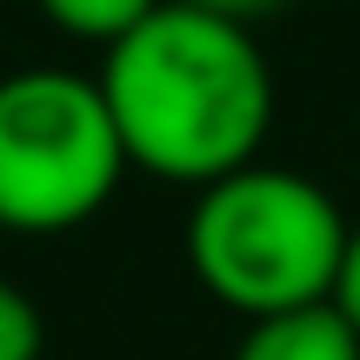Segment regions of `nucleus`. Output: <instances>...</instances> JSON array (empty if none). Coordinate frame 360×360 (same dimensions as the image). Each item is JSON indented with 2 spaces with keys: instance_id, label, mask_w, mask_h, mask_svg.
Returning <instances> with one entry per match:
<instances>
[{
  "instance_id": "nucleus-3",
  "label": "nucleus",
  "mask_w": 360,
  "mask_h": 360,
  "mask_svg": "<svg viewBox=\"0 0 360 360\" xmlns=\"http://www.w3.org/2000/svg\"><path fill=\"white\" fill-rule=\"evenodd\" d=\"M127 147L94 74L20 67L0 80V227L74 233L114 200Z\"/></svg>"
},
{
  "instance_id": "nucleus-2",
  "label": "nucleus",
  "mask_w": 360,
  "mask_h": 360,
  "mask_svg": "<svg viewBox=\"0 0 360 360\" xmlns=\"http://www.w3.org/2000/svg\"><path fill=\"white\" fill-rule=\"evenodd\" d=\"M347 233L354 220L340 214V200L321 180L247 160V167L193 187L187 267L207 287V300H220L240 321H260V314L334 300Z\"/></svg>"
},
{
  "instance_id": "nucleus-1",
  "label": "nucleus",
  "mask_w": 360,
  "mask_h": 360,
  "mask_svg": "<svg viewBox=\"0 0 360 360\" xmlns=\"http://www.w3.org/2000/svg\"><path fill=\"white\" fill-rule=\"evenodd\" d=\"M101 94L120 127L127 167L207 187V180L260 160L274 127V74L240 20L160 0L141 27L107 47Z\"/></svg>"
},
{
  "instance_id": "nucleus-8",
  "label": "nucleus",
  "mask_w": 360,
  "mask_h": 360,
  "mask_svg": "<svg viewBox=\"0 0 360 360\" xmlns=\"http://www.w3.org/2000/svg\"><path fill=\"white\" fill-rule=\"evenodd\" d=\"M187 7H207V13H227V20L254 27V20H267V13H281L287 0H187Z\"/></svg>"
},
{
  "instance_id": "nucleus-7",
  "label": "nucleus",
  "mask_w": 360,
  "mask_h": 360,
  "mask_svg": "<svg viewBox=\"0 0 360 360\" xmlns=\"http://www.w3.org/2000/svg\"><path fill=\"white\" fill-rule=\"evenodd\" d=\"M334 307L354 321V334H360V220H354V233H347V260H340V281H334Z\"/></svg>"
},
{
  "instance_id": "nucleus-4",
  "label": "nucleus",
  "mask_w": 360,
  "mask_h": 360,
  "mask_svg": "<svg viewBox=\"0 0 360 360\" xmlns=\"http://www.w3.org/2000/svg\"><path fill=\"white\" fill-rule=\"evenodd\" d=\"M227 360H360V334L334 300H314V307L247 321Z\"/></svg>"
},
{
  "instance_id": "nucleus-6",
  "label": "nucleus",
  "mask_w": 360,
  "mask_h": 360,
  "mask_svg": "<svg viewBox=\"0 0 360 360\" xmlns=\"http://www.w3.org/2000/svg\"><path fill=\"white\" fill-rule=\"evenodd\" d=\"M47 354V314L34 307L27 287L0 274V360H40Z\"/></svg>"
},
{
  "instance_id": "nucleus-5",
  "label": "nucleus",
  "mask_w": 360,
  "mask_h": 360,
  "mask_svg": "<svg viewBox=\"0 0 360 360\" xmlns=\"http://www.w3.org/2000/svg\"><path fill=\"white\" fill-rule=\"evenodd\" d=\"M154 7L160 0H40V13H47L67 40H94V47H114V40L127 34V27H141Z\"/></svg>"
}]
</instances>
